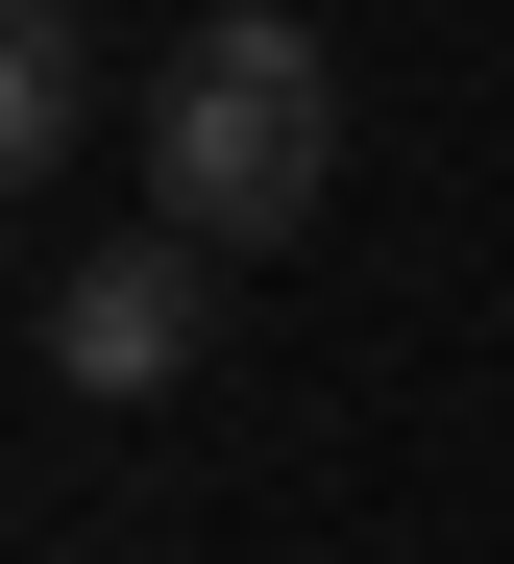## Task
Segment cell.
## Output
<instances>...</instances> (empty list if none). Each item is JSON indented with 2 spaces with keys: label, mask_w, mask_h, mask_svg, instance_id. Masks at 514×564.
Returning <instances> with one entry per match:
<instances>
[{
  "label": "cell",
  "mask_w": 514,
  "mask_h": 564,
  "mask_svg": "<svg viewBox=\"0 0 514 564\" xmlns=\"http://www.w3.org/2000/svg\"><path fill=\"white\" fill-rule=\"evenodd\" d=\"M343 197V50L294 25V0H221V25H172V74H147V221L172 246H294Z\"/></svg>",
  "instance_id": "6da1fadb"
},
{
  "label": "cell",
  "mask_w": 514,
  "mask_h": 564,
  "mask_svg": "<svg viewBox=\"0 0 514 564\" xmlns=\"http://www.w3.org/2000/svg\"><path fill=\"white\" fill-rule=\"evenodd\" d=\"M196 344H221V246H74L50 270V368L74 393H196Z\"/></svg>",
  "instance_id": "7a4b0ae2"
},
{
  "label": "cell",
  "mask_w": 514,
  "mask_h": 564,
  "mask_svg": "<svg viewBox=\"0 0 514 564\" xmlns=\"http://www.w3.org/2000/svg\"><path fill=\"white\" fill-rule=\"evenodd\" d=\"M74 148H98V25L0 0V172H74Z\"/></svg>",
  "instance_id": "3957f363"
}]
</instances>
